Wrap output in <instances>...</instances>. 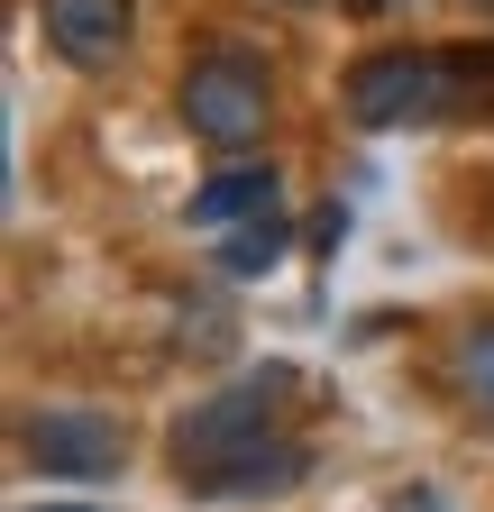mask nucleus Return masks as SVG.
<instances>
[{"instance_id": "6", "label": "nucleus", "mask_w": 494, "mask_h": 512, "mask_svg": "<svg viewBox=\"0 0 494 512\" xmlns=\"http://www.w3.org/2000/svg\"><path fill=\"white\" fill-rule=\"evenodd\" d=\"M275 192H284L275 165H220L193 202H183V220L193 229H257V220H275Z\"/></svg>"}, {"instance_id": "3", "label": "nucleus", "mask_w": 494, "mask_h": 512, "mask_svg": "<svg viewBox=\"0 0 494 512\" xmlns=\"http://www.w3.org/2000/svg\"><path fill=\"white\" fill-rule=\"evenodd\" d=\"M183 128H193L202 147H247V138H266V119H275V74H266V55H247V46H211L183 64V92H174Z\"/></svg>"}, {"instance_id": "11", "label": "nucleus", "mask_w": 494, "mask_h": 512, "mask_svg": "<svg viewBox=\"0 0 494 512\" xmlns=\"http://www.w3.org/2000/svg\"><path fill=\"white\" fill-rule=\"evenodd\" d=\"M284 10H312V0H284Z\"/></svg>"}, {"instance_id": "7", "label": "nucleus", "mask_w": 494, "mask_h": 512, "mask_svg": "<svg viewBox=\"0 0 494 512\" xmlns=\"http://www.w3.org/2000/svg\"><path fill=\"white\" fill-rule=\"evenodd\" d=\"M302 476H312V448H302V439H275V448H257V458L220 467L202 494H211V503H247V494H293Z\"/></svg>"}, {"instance_id": "12", "label": "nucleus", "mask_w": 494, "mask_h": 512, "mask_svg": "<svg viewBox=\"0 0 494 512\" xmlns=\"http://www.w3.org/2000/svg\"><path fill=\"white\" fill-rule=\"evenodd\" d=\"M485 10H494V0H485Z\"/></svg>"}, {"instance_id": "9", "label": "nucleus", "mask_w": 494, "mask_h": 512, "mask_svg": "<svg viewBox=\"0 0 494 512\" xmlns=\"http://www.w3.org/2000/svg\"><path fill=\"white\" fill-rule=\"evenodd\" d=\"M293 247V229L284 220H257V229H229V247H220V275H266L275 256Z\"/></svg>"}, {"instance_id": "10", "label": "nucleus", "mask_w": 494, "mask_h": 512, "mask_svg": "<svg viewBox=\"0 0 494 512\" xmlns=\"http://www.w3.org/2000/svg\"><path fill=\"white\" fill-rule=\"evenodd\" d=\"M28 512H92V503H28Z\"/></svg>"}, {"instance_id": "2", "label": "nucleus", "mask_w": 494, "mask_h": 512, "mask_svg": "<svg viewBox=\"0 0 494 512\" xmlns=\"http://www.w3.org/2000/svg\"><path fill=\"white\" fill-rule=\"evenodd\" d=\"M476 83H494V55H440V46H376L348 64V119L357 128H412V119H440L458 110Z\"/></svg>"}, {"instance_id": "1", "label": "nucleus", "mask_w": 494, "mask_h": 512, "mask_svg": "<svg viewBox=\"0 0 494 512\" xmlns=\"http://www.w3.org/2000/svg\"><path fill=\"white\" fill-rule=\"evenodd\" d=\"M293 384H302V366L266 357V366L229 375L220 394H202L193 412H183L174 439H165V458H174L183 494H202L220 467H238V458H257V448H275V421H284V403H293Z\"/></svg>"}, {"instance_id": "4", "label": "nucleus", "mask_w": 494, "mask_h": 512, "mask_svg": "<svg viewBox=\"0 0 494 512\" xmlns=\"http://www.w3.org/2000/svg\"><path fill=\"white\" fill-rule=\"evenodd\" d=\"M19 448L46 476H83V485H101V476L129 467V430H119L110 412H28L19 421Z\"/></svg>"}, {"instance_id": "8", "label": "nucleus", "mask_w": 494, "mask_h": 512, "mask_svg": "<svg viewBox=\"0 0 494 512\" xmlns=\"http://www.w3.org/2000/svg\"><path fill=\"white\" fill-rule=\"evenodd\" d=\"M449 384L494 421V311H476V320H458V339H449Z\"/></svg>"}, {"instance_id": "5", "label": "nucleus", "mask_w": 494, "mask_h": 512, "mask_svg": "<svg viewBox=\"0 0 494 512\" xmlns=\"http://www.w3.org/2000/svg\"><path fill=\"white\" fill-rule=\"evenodd\" d=\"M37 28L74 74H110L129 46V0H37Z\"/></svg>"}]
</instances>
